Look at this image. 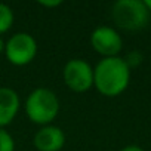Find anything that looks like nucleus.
I'll return each instance as SVG.
<instances>
[{"label": "nucleus", "mask_w": 151, "mask_h": 151, "mask_svg": "<svg viewBox=\"0 0 151 151\" xmlns=\"http://www.w3.org/2000/svg\"><path fill=\"white\" fill-rule=\"evenodd\" d=\"M5 47H6V42L2 39V36H0V53L5 52Z\"/></svg>", "instance_id": "4468645a"}, {"label": "nucleus", "mask_w": 151, "mask_h": 151, "mask_svg": "<svg viewBox=\"0 0 151 151\" xmlns=\"http://www.w3.org/2000/svg\"><path fill=\"white\" fill-rule=\"evenodd\" d=\"M144 3H145V6L148 8V11L151 12V0H144Z\"/></svg>", "instance_id": "2eb2a0df"}, {"label": "nucleus", "mask_w": 151, "mask_h": 151, "mask_svg": "<svg viewBox=\"0 0 151 151\" xmlns=\"http://www.w3.org/2000/svg\"><path fill=\"white\" fill-rule=\"evenodd\" d=\"M14 11L8 5L0 3V36L11 30V27L14 25Z\"/></svg>", "instance_id": "1a4fd4ad"}, {"label": "nucleus", "mask_w": 151, "mask_h": 151, "mask_svg": "<svg viewBox=\"0 0 151 151\" xmlns=\"http://www.w3.org/2000/svg\"><path fill=\"white\" fill-rule=\"evenodd\" d=\"M33 144L37 151H61L65 144V135L58 126H42L36 132Z\"/></svg>", "instance_id": "0eeeda50"}, {"label": "nucleus", "mask_w": 151, "mask_h": 151, "mask_svg": "<svg viewBox=\"0 0 151 151\" xmlns=\"http://www.w3.org/2000/svg\"><path fill=\"white\" fill-rule=\"evenodd\" d=\"M62 76L67 88L73 92L82 93L93 86V68L85 59H70L64 67Z\"/></svg>", "instance_id": "39448f33"}, {"label": "nucleus", "mask_w": 151, "mask_h": 151, "mask_svg": "<svg viewBox=\"0 0 151 151\" xmlns=\"http://www.w3.org/2000/svg\"><path fill=\"white\" fill-rule=\"evenodd\" d=\"M25 113L30 122L47 126L59 114V99L53 91L47 88H37L27 96Z\"/></svg>", "instance_id": "f03ea898"}, {"label": "nucleus", "mask_w": 151, "mask_h": 151, "mask_svg": "<svg viewBox=\"0 0 151 151\" xmlns=\"http://www.w3.org/2000/svg\"><path fill=\"white\" fill-rule=\"evenodd\" d=\"M0 151H15V139L5 129H0Z\"/></svg>", "instance_id": "9d476101"}, {"label": "nucleus", "mask_w": 151, "mask_h": 151, "mask_svg": "<svg viewBox=\"0 0 151 151\" xmlns=\"http://www.w3.org/2000/svg\"><path fill=\"white\" fill-rule=\"evenodd\" d=\"M62 2L61 0H55V2H39V5H42V6H45V8H56V6H59Z\"/></svg>", "instance_id": "f8f14e48"}, {"label": "nucleus", "mask_w": 151, "mask_h": 151, "mask_svg": "<svg viewBox=\"0 0 151 151\" xmlns=\"http://www.w3.org/2000/svg\"><path fill=\"white\" fill-rule=\"evenodd\" d=\"M123 59H124V62L127 64L129 68H133V67H138V65L142 62L144 56H142L141 52H138V50H132V52H129V53L126 55V58H123Z\"/></svg>", "instance_id": "9b49d317"}, {"label": "nucleus", "mask_w": 151, "mask_h": 151, "mask_svg": "<svg viewBox=\"0 0 151 151\" xmlns=\"http://www.w3.org/2000/svg\"><path fill=\"white\" fill-rule=\"evenodd\" d=\"M122 151H144L141 147H138V145H127V147H124Z\"/></svg>", "instance_id": "ddd939ff"}, {"label": "nucleus", "mask_w": 151, "mask_h": 151, "mask_svg": "<svg viewBox=\"0 0 151 151\" xmlns=\"http://www.w3.org/2000/svg\"><path fill=\"white\" fill-rule=\"evenodd\" d=\"M91 45L93 50L102 55L104 58H113V56H117L119 52L122 50L123 40L116 28L101 25L92 31Z\"/></svg>", "instance_id": "423d86ee"}, {"label": "nucleus", "mask_w": 151, "mask_h": 151, "mask_svg": "<svg viewBox=\"0 0 151 151\" xmlns=\"http://www.w3.org/2000/svg\"><path fill=\"white\" fill-rule=\"evenodd\" d=\"M19 95L17 91L2 86L0 88V129L11 124L19 111Z\"/></svg>", "instance_id": "6e6552de"}, {"label": "nucleus", "mask_w": 151, "mask_h": 151, "mask_svg": "<svg viewBox=\"0 0 151 151\" xmlns=\"http://www.w3.org/2000/svg\"><path fill=\"white\" fill-rule=\"evenodd\" d=\"M113 21L123 30L144 28L150 19V11L142 0H119L113 5Z\"/></svg>", "instance_id": "7ed1b4c3"}, {"label": "nucleus", "mask_w": 151, "mask_h": 151, "mask_svg": "<svg viewBox=\"0 0 151 151\" xmlns=\"http://www.w3.org/2000/svg\"><path fill=\"white\" fill-rule=\"evenodd\" d=\"M130 80V68L120 56L102 58L93 70V86L108 98L119 96L126 91Z\"/></svg>", "instance_id": "f257e3e1"}, {"label": "nucleus", "mask_w": 151, "mask_h": 151, "mask_svg": "<svg viewBox=\"0 0 151 151\" xmlns=\"http://www.w3.org/2000/svg\"><path fill=\"white\" fill-rule=\"evenodd\" d=\"M5 55L12 65H28L37 55V42L28 33H15L6 42Z\"/></svg>", "instance_id": "20e7f679"}]
</instances>
